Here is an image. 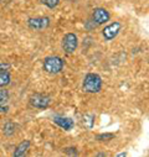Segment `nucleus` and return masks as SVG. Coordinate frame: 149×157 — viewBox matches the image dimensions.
Segmentation results:
<instances>
[{
  "instance_id": "nucleus-1",
  "label": "nucleus",
  "mask_w": 149,
  "mask_h": 157,
  "mask_svg": "<svg viewBox=\"0 0 149 157\" xmlns=\"http://www.w3.org/2000/svg\"><path fill=\"white\" fill-rule=\"evenodd\" d=\"M82 88L86 93H90V94L99 93L102 89V78L96 73L86 74L82 83Z\"/></svg>"
},
{
  "instance_id": "nucleus-2",
  "label": "nucleus",
  "mask_w": 149,
  "mask_h": 157,
  "mask_svg": "<svg viewBox=\"0 0 149 157\" xmlns=\"http://www.w3.org/2000/svg\"><path fill=\"white\" fill-rule=\"evenodd\" d=\"M42 67L49 74H58L63 68V61L58 56H49L44 59Z\"/></svg>"
},
{
  "instance_id": "nucleus-3",
  "label": "nucleus",
  "mask_w": 149,
  "mask_h": 157,
  "mask_svg": "<svg viewBox=\"0 0 149 157\" xmlns=\"http://www.w3.org/2000/svg\"><path fill=\"white\" fill-rule=\"evenodd\" d=\"M61 46H62V50L66 53H68V55L73 53L74 51L77 50V46H79V38H77V36L74 33H72V32L66 33L63 36V38H62Z\"/></svg>"
},
{
  "instance_id": "nucleus-4",
  "label": "nucleus",
  "mask_w": 149,
  "mask_h": 157,
  "mask_svg": "<svg viewBox=\"0 0 149 157\" xmlns=\"http://www.w3.org/2000/svg\"><path fill=\"white\" fill-rule=\"evenodd\" d=\"M30 105L32 108L36 109H47L51 104V98L46 94H41V93H35L30 97L29 99Z\"/></svg>"
},
{
  "instance_id": "nucleus-5",
  "label": "nucleus",
  "mask_w": 149,
  "mask_h": 157,
  "mask_svg": "<svg viewBox=\"0 0 149 157\" xmlns=\"http://www.w3.org/2000/svg\"><path fill=\"white\" fill-rule=\"evenodd\" d=\"M121 29H122V25H121V22H118V21H115V22L107 25V26L102 30V35H103V37H104V40H106V41H112L115 37H117V35L119 33Z\"/></svg>"
},
{
  "instance_id": "nucleus-6",
  "label": "nucleus",
  "mask_w": 149,
  "mask_h": 157,
  "mask_svg": "<svg viewBox=\"0 0 149 157\" xmlns=\"http://www.w3.org/2000/svg\"><path fill=\"white\" fill-rule=\"evenodd\" d=\"M27 26L32 30H45L50 26V17L47 16L30 17L27 20Z\"/></svg>"
},
{
  "instance_id": "nucleus-7",
  "label": "nucleus",
  "mask_w": 149,
  "mask_h": 157,
  "mask_svg": "<svg viewBox=\"0 0 149 157\" xmlns=\"http://www.w3.org/2000/svg\"><path fill=\"white\" fill-rule=\"evenodd\" d=\"M109 13L103 8H96L92 13V21L96 25H103L109 20Z\"/></svg>"
},
{
  "instance_id": "nucleus-8",
  "label": "nucleus",
  "mask_w": 149,
  "mask_h": 157,
  "mask_svg": "<svg viewBox=\"0 0 149 157\" xmlns=\"http://www.w3.org/2000/svg\"><path fill=\"white\" fill-rule=\"evenodd\" d=\"M54 123L57 124L61 129L68 131V130H72L73 126H74V123L71 117H66V116H55L54 117Z\"/></svg>"
},
{
  "instance_id": "nucleus-9",
  "label": "nucleus",
  "mask_w": 149,
  "mask_h": 157,
  "mask_svg": "<svg viewBox=\"0 0 149 157\" xmlns=\"http://www.w3.org/2000/svg\"><path fill=\"white\" fill-rule=\"evenodd\" d=\"M10 82H11L10 73L5 68H2V69H0V89L5 88L6 86H9Z\"/></svg>"
},
{
  "instance_id": "nucleus-10",
  "label": "nucleus",
  "mask_w": 149,
  "mask_h": 157,
  "mask_svg": "<svg viewBox=\"0 0 149 157\" xmlns=\"http://www.w3.org/2000/svg\"><path fill=\"white\" fill-rule=\"evenodd\" d=\"M30 145H31V142H30L29 140L22 141V142L16 147V150H15V152H14V156H16V157L24 156V155L27 152V150L30 148Z\"/></svg>"
},
{
  "instance_id": "nucleus-11",
  "label": "nucleus",
  "mask_w": 149,
  "mask_h": 157,
  "mask_svg": "<svg viewBox=\"0 0 149 157\" xmlns=\"http://www.w3.org/2000/svg\"><path fill=\"white\" fill-rule=\"evenodd\" d=\"M14 132H15V125H14L11 121H8V123L4 125V134H5L6 136H11Z\"/></svg>"
},
{
  "instance_id": "nucleus-12",
  "label": "nucleus",
  "mask_w": 149,
  "mask_h": 157,
  "mask_svg": "<svg viewBox=\"0 0 149 157\" xmlns=\"http://www.w3.org/2000/svg\"><path fill=\"white\" fill-rule=\"evenodd\" d=\"M9 92L6 89L0 90V105H6L9 101Z\"/></svg>"
},
{
  "instance_id": "nucleus-13",
  "label": "nucleus",
  "mask_w": 149,
  "mask_h": 157,
  "mask_svg": "<svg viewBox=\"0 0 149 157\" xmlns=\"http://www.w3.org/2000/svg\"><path fill=\"white\" fill-rule=\"evenodd\" d=\"M115 137V134H112V132H106V134H98L96 136V139L98 141H108V140H112Z\"/></svg>"
},
{
  "instance_id": "nucleus-14",
  "label": "nucleus",
  "mask_w": 149,
  "mask_h": 157,
  "mask_svg": "<svg viewBox=\"0 0 149 157\" xmlns=\"http://www.w3.org/2000/svg\"><path fill=\"white\" fill-rule=\"evenodd\" d=\"M41 3L44 5H46L47 8H50V9H54V8H56L58 5L60 0H41Z\"/></svg>"
},
{
  "instance_id": "nucleus-15",
  "label": "nucleus",
  "mask_w": 149,
  "mask_h": 157,
  "mask_svg": "<svg viewBox=\"0 0 149 157\" xmlns=\"http://www.w3.org/2000/svg\"><path fill=\"white\" fill-rule=\"evenodd\" d=\"M65 152L66 153H68V155H77V151H76V148H66L65 150Z\"/></svg>"
},
{
  "instance_id": "nucleus-16",
  "label": "nucleus",
  "mask_w": 149,
  "mask_h": 157,
  "mask_svg": "<svg viewBox=\"0 0 149 157\" xmlns=\"http://www.w3.org/2000/svg\"><path fill=\"white\" fill-rule=\"evenodd\" d=\"M9 106L8 105H0V113H8Z\"/></svg>"
},
{
  "instance_id": "nucleus-17",
  "label": "nucleus",
  "mask_w": 149,
  "mask_h": 157,
  "mask_svg": "<svg viewBox=\"0 0 149 157\" xmlns=\"http://www.w3.org/2000/svg\"><path fill=\"white\" fill-rule=\"evenodd\" d=\"M9 67V64H5V63H2V62H0V69H2V68H8Z\"/></svg>"
},
{
  "instance_id": "nucleus-18",
  "label": "nucleus",
  "mask_w": 149,
  "mask_h": 157,
  "mask_svg": "<svg viewBox=\"0 0 149 157\" xmlns=\"http://www.w3.org/2000/svg\"><path fill=\"white\" fill-rule=\"evenodd\" d=\"M118 156H119V157H123V156H127V153H126V152H124V153H119Z\"/></svg>"
}]
</instances>
